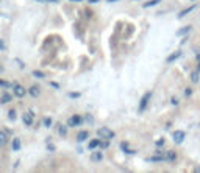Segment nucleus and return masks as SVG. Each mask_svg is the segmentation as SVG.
Listing matches in <instances>:
<instances>
[{"mask_svg": "<svg viewBox=\"0 0 200 173\" xmlns=\"http://www.w3.org/2000/svg\"><path fill=\"white\" fill-rule=\"evenodd\" d=\"M97 134H98V137L100 139H113L116 134H114V131L113 129H110V128H107V126H102V128H98L97 129Z\"/></svg>", "mask_w": 200, "mask_h": 173, "instance_id": "obj_1", "label": "nucleus"}, {"mask_svg": "<svg viewBox=\"0 0 200 173\" xmlns=\"http://www.w3.org/2000/svg\"><path fill=\"white\" fill-rule=\"evenodd\" d=\"M150 98H152V92H145V94L142 95V98H141V101H139V111H141V112L145 111V108L149 106Z\"/></svg>", "mask_w": 200, "mask_h": 173, "instance_id": "obj_2", "label": "nucleus"}, {"mask_svg": "<svg viewBox=\"0 0 200 173\" xmlns=\"http://www.w3.org/2000/svg\"><path fill=\"white\" fill-rule=\"evenodd\" d=\"M13 89H14V95H16V97H19V98L25 97V94L28 92V91H25V87H24V86H21V84H14V86H13Z\"/></svg>", "mask_w": 200, "mask_h": 173, "instance_id": "obj_3", "label": "nucleus"}, {"mask_svg": "<svg viewBox=\"0 0 200 173\" xmlns=\"http://www.w3.org/2000/svg\"><path fill=\"white\" fill-rule=\"evenodd\" d=\"M81 122H83L81 115H72V117L67 120V125H69V126H78V125H81Z\"/></svg>", "mask_w": 200, "mask_h": 173, "instance_id": "obj_4", "label": "nucleus"}, {"mask_svg": "<svg viewBox=\"0 0 200 173\" xmlns=\"http://www.w3.org/2000/svg\"><path fill=\"white\" fill-rule=\"evenodd\" d=\"M184 137H186V133L184 131H175L174 133V142L175 143H183Z\"/></svg>", "mask_w": 200, "mask_h": 173, "instance_id": "obj_5", "label": "nucleus"}, {"mask_svg": "<svg viewBox=\"0 0 200 173\" xmlns=\"http://www.w3.org/2000/svg\"><path fill=\"white\" fill-rule=\"evenodd\" d=\"M22 120H24V123H25L27 126H31V125H33V112H25V114L22 115Z\"/></svg>", "mask_w": 200, "mask_h": 173, "instance_id": "obj_6", "label": "nucleus"}, {"mask_svg": "<svg viewBox=\"0 0 200 173\" xmlns=\"http://www.w3.org/2000/svg\"><path fill=\"white\" fill-rule=\"evenodd\" d=\"M11 98H13V95H11V94H8V92H3L2 95H0V103H2V105H5V103H10V101H11Z\"/></svg>", "mask_w": 200, "mask_h": 173, "instance_id": "obj_7", "label": "nucleus"}, {"mask_svg": "<svg viewBox=\"0 0 200 173\" xmlns=\"http://www.w3.org/2000/svg\"><path fill=\"white\" fill-rule=\"evenodd\" d=\"M88 137H89V131H80L77 134V140L78 142H84V140H88Z\"/></svg>", "mask_w": 200, "mask_h": 173, "instance_id": "obj_8", "label": "nucleus"}, {"mask_svg": "<svg viewBox=\"0 0 200 173\" xmlns=\"http://www.w3.org/2000/svg\"><path fill=\"white\" fill-rule=\"evenodd\" d=\"M164 157H166V161H169V162H174V161L177 159V153L170 150V151H167V153L164 154Z\"/></svg>", "mask_w": 200, "mask_h": 173, "instance_id": "obj_9", "label": "nucleus"}, {"mask_svg": "<svg viewBox=\"0 0 200 173\" xmlns=\"http://www.w3.org/2000/svg\"><path fill=\"white\" fill-rule=\"evenodd\" d=\"M91 159H92V161H95V162L102 161V159H103V153H102V151H95V153H92V154H91Z\"/></svg>", "mask_w": 200, "mask_h": 173, "instance_id": "obj_10", "label": "nucleus"}, {"mask_svg": "<svg viewBox=\"0 0 200 173\" xmlns=\"http://www.w3.org/2000/svg\"><path fill=\"white\" fill-rule=\"evenodd\" d=\"M180 56H181V52H175V53H172L170 56H167V58H166V61H167V63H174V61H175V59H178Z\"/></svg>", "mask_w": 200, "mask_h": 173, "instance_id": "obj_11", "label": "nucleus"}, {"mask_svg": "<svg viewBox=\"0 0 200 173\" xmlns=\"http://www.w3.org/2000/svg\"><path fill=\"white\" fill-rule=\"evenodd\" d=\"M28 94H30L31 97H39L41 92H39V87H38V86H31V87L28 89Z\"/></svg>", "mask_w": 200, "mask_h": 173, "instance_id": "obj_12", "label": "nucleus"}, {"mask_svg": "<svg viewBox=\"0 0 200 173\" xmlns=\"http://www.w3.org/2000/svg\"><path fill=\"white\" fill-rule=\"evenodd\" d=\"M97 147H100V139H92V140L88 143V148H89V150H94V148H97Z\"/></svg>", "mask_w": 200, "mask_h": 173, "instance_id": "obj_13", "label": "nucleus"}, {"mask_svg": "<svg viewBox=\"0 0 200 173\" xmlns=\"http://www.w3.org/2000/svg\"><path fill=\"white\" fill-rule=\"evenodd\" d=\"M121 148H122L127 154H135V153H136L135 150H130V148H128V143H127V142H122V143H121Z\"/></svg>", "mask_w": 200, "mask_h": 173, "instance_id": "obj_14", "label": "nucleus"}, {"mask_svg": "<svg viewBox=\"0 0 200 173\" xmlns=\"http://www.w3.org/2000/svg\"><path fill=\"white\" fill-rule=\"evenodd\" d=\"M194 8H195V7H189V8H186V10L180 11V13H178V19H183V17H184L186 14H189V13H191V11L194 10Z\"/></svg>", "mask_w": 200, "mask_h": 173, "instance_id": "obj_15", "label": "nucleus"}, {"mask_svg": "<svg viewBox=\"0 0 200 173\" xmlns=\"http://www.w3.org/2000/svg\"><path fill=\"white\" fill-rule=\"evenodd\" d=\"M21 147H22V143H21V139H13V150L14 151H19L21 150Z\"/></svg>", "mask_w": 200, "mask_h": 173, "instance_id": "obj_16", "label": "nucleus"}, {"mask_svg": "<svg viewBox=\"0 0 200 173\" xmlns=\"http://www.w3.org/2000/svg\"><path fill=\"white\" fill-rule=\"evenodd\" d=\"M189 31H191V27H189V25H188V27H183L181 30L177 31V36H184V35H188Z\"/></svg>", "mask_w": 200, "mask_h": 173, "instance_id": "obj_17", "label": "nucleus"}, {"mask_svg": "<svg viewBox=\"0 0 200 173\" xmlns=\"http://www.w3.org/2000/svg\"><path fill=\"white\" fill-rule=\"evenodd\" d=\"M7 136H8L7 133L0 131V147H3V145L7 143V140H8V137H7Z\"/></svg>", "mask_w": 200, "mask_h": 173, "instance_id": "obj_18", "label": "nucleus"}, {"mask_svg": "<svg viewBox=\"0 0 200 173\" xmlns=\"http://www.w3.org/2000/svg\"><path fill=\"white\" fill-rule=\"evenodd\" d=\"M161 2V0H150V2H147V3H144L142 5V8H150V7H156L158 3Z\"/></svg>", "mask_w": 200, "mask_h": 173, "instance_id": "obj_19", "label": "nucleus"}, {"mask_svg": "<svg viewBox=\"0 0 200 173\" xmlns=\"http://www.w3.org/2000/svg\"><path fill=\"white\" fill-rule=\"evenodd\" d=\"M58 133H60V136H66L67 134V128L64 126V125H58Z\"/></svg>", "mask_w": 200, "mask_h": 173, "instance_id": "obj_20", "label": "nucleus"}, {"mask_svg": "<svg viewBox=\"0 0 200 173\" xmlns=\"http://www.w3.org/2000/svg\"><path fill=\"white\" fill-rule=\"evenodd\" d=\"M198 77H200V73H198L197 70L192 72V73H191V81H192V83H198Z\"/></svg>", "mask_w": 200, "mask_h": 173, "instance_id": "obj_21", "label": "nucleus"}, {"mask_svg": "<svg viewBox=\"0 0 200 173\" xmlns=\"http://www.w3.org/2000/svg\"><path fill=\"white\" fill-rule=\"evenodd\" d=\"M33 77H36V78H45V73L41 72V70H33Z\"/></svg>", "mask_w": 200, "mask_h": 173, "instance_id": "obj_22", "label": "nucleus"}, {"mask_svg": "<svg viewBox=\"0 0 200 173\" xmlns=\"http://www.w3.org/2000/svg\"><path fill=\"white\" fill-rule=\"evenodd\" d=\"M8 119H10V120H16V111H14V109H10V112H8Z\"/></svg>", "mask_w": 200, "mask_h": 173, "instance_id": "obj_23", "label": "nucleus"}, {"mask_svg": "<svg viewBox=\"0 0 200 173\" xmlns=\"http://www.w3.org/2000/svg\"><path fill=\"white\" fill-rule=\"evenodd\" d=\"M44 125H45V128H50V125H52V119H44Z\"/></svg>", "mask_w": 200, "mask_h": 173, "instance_id": "obj_24", "label": "nucleus"}, {"mask_svg": "<svg viewBox=\"0 0 200 173\" xmlns=\"http://www.w3.org/2000/svg\"><path fill=\"white\" fill-rule=\"evenodd\" d=\"M0 86H2V87H10V86H11V83H8V81H3V80H0Z\"/></svg>", "mask_w": 200, "mask_h": 173, "instance_id": "obj_25", "label": "nucleus"}, {"mask_svg": "<svg viewBox=\"0 0 200 173\" xmlns=\"http://www.w3.org/2000/svg\"><path fill=\"white\" fill-rule=\"evenodd\" d=\"M110 145V142H108V139H105V142H102V140H100V147H102V148H107Z\"/></svg>", "mask_w": 200, "mask_h": 173, "instance_id": "obj_26", "label": "nucleus"}, {"mask_svg": "<svg viewBox=\"0 0 200 173\" xmlns=\"http://www.w3.org/2000/svg\"><path fill=\"white\" fill-rule=\"evenodd\" d=\"M69 97H70V98H78V97H80V92H70Z\"/></svg>", "mask_w": 200, "mask_h": 173, "instance_id": "obj_27", "label": "nucleus"}, {"mask_svg": "<svg viewBox=\"0 0 200 173\" xmlns=\"http://www.w3.org/2000/svg\"><path fill=\"white\" fill-rule=\"evenodd\" d=\"M155 145H156V147H163V145H164V139H158V140L155 142Z\"/></svg>", "mask_w": 200, "mask_h": 173, "instance_id": "obj_28", "label": "nucleus"}, {"mask_svg": "<svg viewBox=\"0 0 200 173\" xmlns=\"http://www.w3.org/2000/svg\"><path fill=\"white\" fill-rule=\"evenodd\" d=\"M191 94H192V89H189V87H188V89L184 91V95H186V97H189Z\"/></svg>", "mask_w": 200, "mask_h": 173, "instance_id": "obj_29", "label": "nucleus"}, {"mask_svg": "<svg viewBox=\"0 0 200 173\" xmlns=\"http://www.w3.org/2000/svg\"><path fill=\"white\" fill-rule=\"evenodd\" d=\"M170 103H172L174 106H177V105H178V100H177V98H170Z\"/></svg>", "mask_w": 200, "mask_h": 173, "instance_id": "obj_30", "label": "nucleus"}, {"mask_svg": "<svg viewBox=\"0 0 200 173\" xmlns=\"http://www.w3.org/2000/svg\"><path fill=\"white\" fill-rule=\"evenodd\" d=\"M0 50H5V44H3L2 39H0Z\"/></svg>", "mask_w": 200, "mask_h": 173, "instance_id": "obj_31", "label": "nucleus"}, {"mask_svg": "<svg viewBox=\"0 0 200 173\" xmlns=\"http://www.w3.org/2000/svg\"><path fill=\"white\" fill-rule=\"evenodd\" d=\"M89 3H95V2H98V0H88Z\"/></svg>", "mask_w": 200, "mask_h": 173, "instance_id": "obj_32", "label": "nucleus"}, {"mask_svg": "<svg viewBox=\"0 0 200 173\" xmlns=\"http://www.w3.org/2000/svg\"><path fill=\"white\" fill-rule=\"evenodd\" d=\"M108 3H113V2H117V0H107Z\"/></svg>", "mask_w": 200, "mask_h": 173, "instance_id": "obj_33", "label": "nucleus"}, {"mask_svg": "<svg viewBox=\"0 0 200 173\" xmlns=\"http://www.w3.org/2000/svg\"><path fill=\"white\" fill-rule=\"evenodd\" d=\"M197 72L200 73V63H198V66H197Z\"/></svg>", "mask_w": 200, "mask_h": 173, "instance_id": "obj_34", "label": "nucleus"}, {"mask_svg": "<svg viewBox=\"0 0 200 173\" xmlns=\"http://www.w3.org/2000/svg\"><path fill=\"white\" fill-rule=\"evenodd\" d=\"M70 2H83V0H70Z\"/></svg>", "mask_w": 200, "mask_h": 173, "instance_id": "obj_35", "label": "nucleus"}, {"mask_svg": "<svg viewBox=\"0 0 200 173\" xmlns=\"http://www.w3.org/2000/svg\"><path fill=\"white\" fill-rule=\"evenodd\" d=\"M2 72H3V67H2V66H0V73H2Z\"/></svg>", "mask_w": 200, "mask_h": 173, "instance_id": "obj_36", "label": "nucleus"}, {"mask_svg": "<svg viewBox=\"0 0 200 173\" xmlns=\"http://www.w3.org/2000/svg\"><path fill=\"white\" fill-rule=\"evenodd\" d=\"M38 2H44V0H38Z\"/></svg>", "mask_w": 200, "mask_h": 173, "instance_id": "obj_37", "label": "nucleus"}]
</instances>
